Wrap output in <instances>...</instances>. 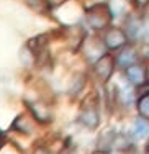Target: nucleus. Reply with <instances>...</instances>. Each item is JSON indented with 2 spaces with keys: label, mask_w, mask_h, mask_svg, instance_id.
Returning a JSON list of instances; mask_svg holds the SVG:
<instances>
[{
  "label": "nucleus",
  "mask_w": 149,
  "mask_h": 154,
  "mask_svg": "<svg viewBox=\"0 0 149 154\" xmlns=\"http://www.w3.org/2000/svg\"><path fill=\"white\" fill-rule=\"evenodd\" d=\"M87 23H89L90 28L93 30H107L108 25H110L111 18V10L108 5H103V3H97V5H92L89 10H87Z\"/></svg>",
  "instance_id": "obj_1"
},
{
  "label": "nucleus",
  "mask_w": 149,
  "mask_h": 154,
  "mask_svg": "<svg viewBox=\"0 0 149 154\" xmlns=\"http://www.w3.org/2000/svg\"><path fill=\"white\" fill-rule=\"evenodd\" d=\"M79 120L84 126L90 128V130H95L100 123V115H99V107H97V102L89 100L84 103V107L81 110V115Z\"/></svg>",
  "instance_id": "obj_2"
},
{
  "label": "nucleus",
  "mask_w": 149,
  "mask_h": 154,
  "mask_svg": "<svg viewBox=\"0 0 149 154\" xmlns=\"http://www.w3.org/2000/svg\"><path fill=\"white\" fill-rule=\"evenodd\" d=\"M126 41H128V35L123 30L115 28V26L108 28L103 35V45L108 49H120V48L126 45Z\"/></svg>",
  "instance_id": "obj_3"
},
{
  "label": "nucleus",
  "mask_w": 149,
  "mask_h": 154,
  "mask_svg": "<svg viewBox=\"0 0 149 154\" xmlns=\"http://www.w3.org/2000/svg\"><path fill=\"white\" fill-rule=\"evenodd\" d=\"M113 69H115V57L111 54H107V53L100 59H97L95 64H93V71H95L97 77H99L102 82H107L110 79Z\"/></svg>",
  "instance_id": "obj_4"
},
{
  "label": "nucleus",
  "mask_w": 149,
  "mask_h": 154,
  "mask_svg": "<svg viewBox=\"0 0 149 154\" xmlns=\"http://www.w3.org/2000/svg\"><path fill=\"white\" fill-rule=\"evenodd\" d=\"M126 77H128V80L133 84V85L141 87V85H144V84L147 82V71H146L144 66L134 62V64L126 67Z\"/></svg>",
  "instance_id": "obj_5"
},
{
  "label": "nucleus",
  "mask_w": 149,
  "mask_h": 154,
  "mask_svg": "<svg viewBox=\"0 0 149 154\" xmlns=\"http://www.w3.org/2000/svg\"><path fill=\"white\" fill-rule=\"evenodd\" d=\"M28 108L33 113V116L41 123H49L53 120V112L46 103L43 102H28Z\"/></svg>",
  "instance_id": "obj_6"
},
{
  "label": "nucleus",
  "mask_w": 149,
  "mask_h": 154,
  "mask_svg": "<svg viewBox=\"0 0 149 154\" xmlns=\"http://www.w3.org/2000/svg\"><path fill=\"white\" fill-rule=\"evenodd\" d=\"M13 130L20 131V133H25V134H31L35 131V122L30 115L23 113V115H18L15 118V122L12 125Z\"/></svg>",
  "instance_id": "obj_7"
},
{
  "label": "nucleus",
  "mask_w": 149,
  "mask_h": 154,
  "mask_svg": "<svg viewBox=\"0 0 149 154\" xmlns=\"http://www.w3.org/2000/svg\"><path fill=\"white\" fill-rule=\"evenodd\" d=\"M85 48H87V57L92 62L100 59L105 54V48L102 43H99V38H89V41L85 43Z\"/></svg>",
  "instance_id": "obj_8"
},
{
  "label": "nucleus",
  "mask_w": 149,
  "mask_h": 154,
  "mask_svg": "<svg viewBox=\"0 0 149 154\" xmlns=\"http://www.w3.org/2000/svg\"><path fill=\"white\" fill-rule=\"evenodd\" d=\"M116 64L120 66V67H128V66L134 64V62L138 61V54L136 51L133 49V48H126V49H123L121 53H118V56H116Z\"/></svg>",
  "instance_id": "obj_9"
},
{
  "label": "nucleus",
  "mask_w": 149,
  "mask_h": 154,
  "mask_svg": "<svg viewBox=\"0 0 149 154\" xmlns=\"http://www.w3.org/2000/svg\"><path fill=\"white\" fill-rule=\"evenodd\" d=\"M133 134H134V138H138V139H143L149 134V123H147L146 118L141 116V118H138L136 122H134Z\"/></svg>",
  "instance_id": "obj_10"
},
{
  "label": "nucleus",
  "mask_w": 149,
  "mask_h": 154,
  "mask_svg": "<svg viewBox=\"0 0 149 154\" xmlns=\"http://www.w3.org/2000/svg\"><path fill=\"white\" fill-rule=\"evenodd\" d=\"M141 30H143V23H141V20H138V18H134V17L129 18L128 20V31H126L128 38L136 39L138 36L141 35Z\"/></svg>",
  "instance_id": "obj_11"
},
{
  "label": "nucleus",
  "mask_w": 149,
  "mask_h": 154,
  "mask_svg": "<svg viewBox=\"0 0 149 154\" xmlns=\"http://www.w3.org/2000/svg\"><path fill=\"white\" fill-rule=\"evenodd\" d=\"M138 113L139 116L149 120V94H144L143 97L138 98Z\"/></svg>",
  "instance_id": "obj_12"
},
{
  "label": "nucleus",
  "mask_w": 149,
  "mask_h": 154,
  "mask_svg": "<svg viewBox=\"0 0 149 154\" xmlns=\"http://www.w3.org/2000/svg\"><path fill=\"white\" fill-rule=\"evenodd\" d=\"M128 5H126L125 0H111L110 2V10H111V15L113 17H120L126 12Z\"/></svg>",
  "instance_id": "obj_13"
},
{
  "label": "nucleus",
  "mask_w": 149,
  "mask_h": 154,
  "mask_svg": "<svg viewBox=\"0 0 149 154\" xmlns=\"http://www.w3.org/2000/svg\"><path fill=\"white\" fill-rule=\"evenodd\" d=\"M64 2H66V0H44V3L49 7V8H56V7L62 5Z\"/></svg>",
  "instance_id": "obj_14"
},
{
  "label": "nucleus",
  "mask_w": 149,
  "mask_h": 154,
  "mask_svg": "<svg viewBox=\"0 0 149 154\" xmlns=\"http://www.w3.org/2000/svg\"><path fill=\"white\" fill-rule=\"evenodd\" d=\"M134 2H136L138 7H146L147 3H149V0H134Z\"/></svg>",
  "instance_id": "obj_15"
},
{
  "label": "nucleus",
  "mask_w": 149,
  "mask_h": 154,
  "mask_svg": "<svg viewBox=\"0 0 149 154\" xmlns=\"http://www.w3.org/2000/svg\"><path fill=\"white\" fill-rule=\"evenodd\" d=\"M3 143H5V134H3V131L0 130V149H2V146H3Z\"/></svg>",
  "instance_id": "obj_16"
},
{
  "label": "nucleus",
  "mask_w": 149,
  "mask_h": 154,
  "mask_svg": "<svg viewBox=\"0 0 149 154\" xmlns=\"http://www.w3.org/2000/svg\"><path fill=\"white\" fill-rule=\"evenodd\" d=\"M147 57H149V49H147Z\"/></svg>",
  "instance_id": "obj_17"
},
{
  "label": "nucleus",
  "mask_w": 149,
  "mask_h": 154,
  "mask_svg": "<svg viewBox=\"0 0 149 154\" xmlns=\"http://www.w3.org/2000/svg\"><path fill=\"white\" fill-rule=\"evenodd\" d=\"M147 151H149V148H147Z\"/></svg>",
  "instance_id": "obj_18"
}]
</instances>
